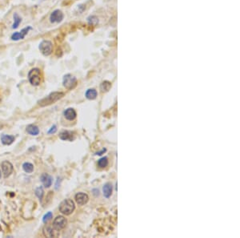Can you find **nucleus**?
Segmentation results:
<instances>
[{
    "mask_svg": "<svg viewBox=\"0 0 240 238\" xmlns=\"http://www.w3.org/2000/svg\"><path fill=\"white\" fill-rule=\"evenodd\" d=\"M56 132H57V127L55 125H53L51 128V129L47 132V133H48V134H54V133H55Z\"/></svg>",
    "mask_w": 240,
    "mask_h": 238,
    "instance_id": "obj_26",
    "label": "nucleus"
},
{
    "mask_svg": "<svg viewBox=\"0 0 240 238\" xmlns=\"http://www.w3.org/2000/svg\"><path fill=\"white\" fill-rule=\"evenodd\" d=\"M35 195L37 196V197L39 200H42V199L43 197V195H44V191H43V189L42 187H38V188H37L35 189Z\"/></svg>",
    "mask_w": 240,
    "mask_h": 238,
    "instance_id": "obj_23",
    "label": "nucleus"
},
{
    "mask_svg": "<svg viewBox=\"0 0 240 238\" xmlns=\"http://www.w3.org/2000/svg\"><path fill=\"white\" fill-rule=\"evenodd\" d=\"M1 176H2V173H1V171H0V179H1Z\"/></svg>",
    "mask_w": 240,
    "mask_h": 238,
    "instance_id": "obj_27",
    "label": "nucleus"
},
{
    "mask_svg": "<svg viewBox=\"0 0 240 238\" xmlns=\"http://www.w3.org/2000/svg\"><path fill=\"white\" fill-rule=\"evenodd\" d=\"M53 217V214H52L51 212H48L47 214H45L44 215V216H43V222L45 223V224H47L49 220H51V218Z\"/></svg>",
    "mask_w": 240,
    "mask_h": 238,
    "instance_id": "obj_25",
    "label": "nucleus"
},
{
    "mask_svg": "<svg viewBox=\"0 0 240 238\" xmlns=\"http://www.w3.org/2000/svg\"><path fill=\"white\" fill-rule=\"evenodd\" d=\"M59 138L63 140H73L74 139V133L70 131H64L62 132L59 135Z\"/></svg>",
    "mask_w": 240,
    "mask_h": 238,
    "instance_id": "obj_12",
    "label": "nucleus"
},
{
    "mask_svg": "<svg viewBox=\"0 0 240 238\" xmlns=\"http://www.w3.org/2000/svg\"><path fill=\"white\" fill-rule=\"evenodd\" d=\"M28 79L32 86H38L41 83V72L38 68H32L28 73Z\"/></svg>",
    "mask_w": 240,
    "mask_h": 238,
    "instance_id": "obj_3",
    "label": "nucleus"
},
{
    "mask_svg": "<svg viewBox=\"0 0 240 238\" xmlns=\"http://www.w3.org/2000/svg\"><path fill=\"white\" fill-rule=\"evenodd\" d=\"M14 168L13 165L11 162H9L8 160H5L2 163V172L3 174V176L5 178L9 177L10 176L12 175V173H13Z\"/></svg>",
    "mask_w": 240,
    "mask_h": 238,
    "instance_id": "obj_7",
    "label": "nucleus"
},
{
    "mask_svg": "<svg viewBox=\"0 0 240 238\" xmlns=\"http://www.w3.org/2000/svg\"><path fill=\"white\" fill-rule=\"evenodd\" d=\"M63 84L64 86V88H66L68 90H71L73 88H74L77 85V79L74 76H73L72 75L67 74L65 76L63 77Z\"/></svg>",
    "mask_w": 240,
    "mask_h": 238,
    "instance_id": "obj_5",
    "label": "nucleus"
},
{
    "mask_svg": "<svg viewBox=\"0 0 240 238\" xmlns=\"http://www.w3.org/2000/svg\"><path fill=\"white\" fill-rule=\"evenodd\" d=\"M108 165V159L107 157H103L98 161V166L100 169H104Z\"/></svg>",
    "mask_w": 240,
    "mask_h": 238,
    "instance_id": "obj_21",
    "label": "nucleus"
},
{
    "mask_svg": "<svg viewBox=\"0 0 240 238\" xmlns=\"http://www.w3.org/2000/svg\"><path fill=\"white\" fill-rule=\"evenodd\" d=\"M13 18H14V23L13 25H12V28H13V29H16V28L19 26L21 22H22V18L18 15V14L15 13L13 15Z\"/></svg>",
    "mask_w": 240,
    "mask_h": 238,
    "instance_id": "obj_18",
    "label": "nucleus"
},
{
    "mask_svg": "<svg viewBox=\"0 0 240 238\" xmlns=\"http://www.w3.org/2000/svg\"><path fill=\"white\" fill-rule=\"evenodd\" d=\"M43 234L47 237H58L59 236V232L53 226H47L43 228Z\"/></svg>",
    "mask_w": 240,
    "mask_h": 238,
    "instance_id": "obj_9",
    "label": "nucleus"
},
{
    "mask_svg": "<svg viewBox=\"0 0 240 238\" xmlns=\"http://www.w3.org/2000/svg\"><path fill=\"white\" fill-rule=\"evenodd\" d=\"M67 223V220L64 216H58L54 220L53 222V227L57 230H62L66 227Z\"/></svg>",
    "mask_w": 240,
    "mask_h": 238,
    "instance_id": "obj_6",
    "label": "nucleus"
},
{
    "mask_svg": "<svg viewBox=\"0 0 240 238\" xmlns=\"http://www.w3.org/2000/svg\"><path fill=\"white\" fill-rule=\"evenodd\" d=\"M63 19V14L60 10H54L50 15V22L51 23H60Z\"/></svg>",
    "mask_w": 240,
    "mask_h": 238,
    "instance_id": "obj_8",
    "label": "nucleus"
},
{
    "mask_svg": "<svg viewBox=\"0 0 240 238\" xmlns=\"http://www.w3.org/2000/svg\"><path fill=\"white\" fill-rule=\"evenodd\" d=\"M87 20H88V23H89V24L94 25V26L97 25V23H99V18H97L96 16H94V15H92V16H90V17H88Z\"/></svg>",
    "mask_w": 240,
    "mask_h": 238,
    "instance_id": "obj_24",
    "label": "nucleus"
},
{
    "mask_svg": "<svg viewBox=\"0 0 240 238\" xmlns=\"http://www.w3.org/2000/svg\"><path fill=\"white\" fill-rule=\"evenodd\" d=\"M38 49H39V51H40L41 53L43 55L48 56V55H50L52 53V51H53V44L49 40H43L39 43Z\"/></svg>",
    "mask_w": 240,
    "mask_h": 238,
    "instance_id": "obj_4",
    "label": "nucleus"
},
{
    "mask_svg": "<svg viewBox=\"0 0 240 238\" xmlns=\"http://www.w3.org/2000/svg\"><path fill=\"white\" fill-rule=\"evenodd\" d=\"M63 96H64L63 92H52L49 96L45 97L44 99H41L40 101H38V105L40 107H46V106L51 105L52 103H54L55 102L58 101V99H60L61 98H63Z\"/></svg>",
    "mask_w": 240,
    "mask_h": 238,
    "instance_id": "obj_1",
    "label": "nucleus"
},
{
    "mask_svg": "<svg viewBox=\"0 0 240 238\" xmlns=\"http://www.w3.org/2000/svg\"><path fill=\"white\" fill-rule=\"evenodd\" d=\"M111 88V83L109 81H104L100 85V90L102 92H107Z\"/></svg>",
    "mask_w": 240,
    "mask_h": 238,
    "instance_id": "obj_19",
    "label": "nucleus"
},
{
    "mask_svg": "<svg viewBox=\"0 0 240 238\" xmlns=\"http://www.w3.org/2000/svg\"><path fill=\"white\" fill-rule=\"evenodd\" d=\"M85 96L88 99H94L97 97V91L95 90V89H94V88H92V89H88V90L86 92Z\"/></svg>",
    "mask_w": 240,
    "mask_h": 238,
    "instance_id": "obj_17",
    "label": "nucleus"
},
{
    "mask_svg": "<svg viewBox=\"0 0 240 238\" xmlns=\"http://www.w3.org/2000/svg\"><path fill=\"white\" fill-rule=\"evenodd\" d=\"M58 209L62 213L68 216L71 215L74 212V209H75V205H74V201L72 200L66 199L60 203Z\"/></svg>",
    "mask_w": 240,
    "mask_h": 238,
    "instance_id": "obj_2",
    "label": "nucleus"
},
{
    "mask_svg": "<svg viewBox=\"0 0 240 238\" xmlns=\"http://www.w3.org/2000/svg\"><path fill=\"white\" fill-rule=\"evenodd\" d=\"M88 200H89V196L86 193H79L75 195V200H76L77 204L79 205L87 204L88 202Z\"/></svg>",
    "mask_w": 240,
    "mask_h": 238,
    "instance_id": "obj_11",
    "label": "nucleus"
},
{
    "mask_svg": "<svg viewBox=\"0 0 240 238\" xmlns=\"http://www.w3.org/2000/svg\"><path fill=\"white\" fill-rule=\"evenodd\" d=\"M23 169L27 173H31L34 171V165L31 163L26 162L23 164Z\"/></svg>",
    "mask_w": 240,
    "mask_h": 238,
    "instance_id": "obj_20",
    "label": "nucleus"
},
{
    "mask_svg": "<svg viewBox=\"0 0 240 238\" xmlns=\"http://www.w3.org/2000/svg\"><path fill=\"white\" fill-rule=\"evenodd\" d=\"M15 141V136L10 135H2L1 137V142L4 145H11Z\"/></svg>",
    "mask_w": 240,
    "mask_h": 238,
    "instance_id": "obj_15",
    "label": "nucleus"
},
{
    "mask_svg": "<svg viewBox=\"0 0 240 238\" xmlns=\"http://www.w3.org/2000/svg\"><path fill=\"white\" fill-rule=\"evenodd\" d=\"M41 182L43 183V186L45 188H50L51 186L52 182H53V178L51 176H50L47 173H43L40 177Z\"/></svg>",
    "mask_w": 240,
    "mask_h": 238,
    "instance_id": "obj_10",
    "label": "nucleus"
},
{
    "mask_svg": "<svg viewBox=\"0 0 240 238\" xmlns=\"http://www.w3.org/2000/svg\"><path fill=\"white\" fill-rule=\"evenodd\" d=\"M25 38V36L23 35L20 32H15L13 35H12V39L14 41H18L20 39H23Z\"/></svg>",
    "mask_w": 240,
    "mask_h": 238,
    "instance_id": "obj_22",
    "label": "nucleus"
},
{
    "mask_svg": "<svg viewBox=\"0 0 240 238\" xmlns=\"http://www.w3.org/2000/svg\"><path fill=\"white\" fill-rule=\"evenodd\" d=\"M27 132L31 136H37L39 133V128L35 124H29L27 127Z\"/></svg>",
    "mask_w": 240,
    "mask_h": 238,
    "instance_id": "obj_14",
    "label": "nucleus"
},
{
    "mask_svg": "<svg viewBox=\"0 0 240 238\" xmlns=\"http://www.w3.org/2000/svg\"><path fill=\"white\" fill-rule=\"evenodd\" d=\"M103 195L106 198H109L112 194V185L110 183H107V184L103 186Z\"/></svg>",
    "mask_w": 240,
    "mask_h": 238,
    "instance_id": "obj_16",
    "label": "nucleus"
},
{
    "mask_svg": "<svg viewBox=\"0 0 240 238\" xmlns=\"http://www.w3.org/2000/svg\"><path fill=\"white\" fill-rule=\"evenodd\" d=\"M64 116L68 120H73L74 118L76 117V112L74 111V108H67V110L64 112Z\"/></svg>",
    "mask_w": 240,
    "mask_h": 238,
    "instance_id": "obj_13",
    "label": "nucleus"
}]
</instances>
